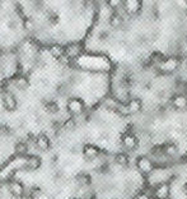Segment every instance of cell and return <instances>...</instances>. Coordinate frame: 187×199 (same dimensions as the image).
I'll use <instances>...</instances> for the list:
<instances>
[{
  "label": "cell",
  "mask_w": 187,
  "mask_h": 199,
  "mask_svg": "<svg viewBox=\"0 0 187 199\" xmlns=\"http://www.w3.org/2000/svg\"><path fill=\"white\" fill-rule=\"evenodd\" d=\"M157 68H158L159 73H162V74H171V73L176 72L177 69L180 68V59L176 58V56L164 58V60Z\"/></svg>",
  "instance_id": "6da1fadb"
},
{
  "label": "cell",
  "mask_w": 187,
  "mask_h": 199,
  "mask_svg": "<svg viewBox=\"0 0 187 199\" xmlns=\"http://www.w3.org/2000/svg\"><path fill=\"white\" fill-rule=\"evenodd\" d=\"M66 109L69 111V114L73 116H79L84 112V109H86V105H84L83 100L78 98V97H71L67 100L66 102Z\"/></svg>",
  "instance_id": "7a4b0ae2"
},
{
  "label": "cell",
  "mask_w": 187,
  "mask_h": 199,
  "mask_svg": "<svg viewBox=\"0 0 187 199\" xmlns=\"http://www.w3.org/2000/svg\"><path fill=\"white\" fill-rule=\"evenodd\" d=\"M136 169L140 171V174L149 175L150 172L154 170V163H153V161L149 157H147V156H140L136 160Z\"/></svg>",
  "instance_id": "3957f363"
},
{
  "label": "cell",
  "mask_w": 187,
  "mask_h": 199,
  "mask_svg": "<svg viewBox=\"0 0 187 199\" xmlns=\"http://www.w3.org/2000/svg\"><path fill=\"white\" fill-rule=\"evenodd\" d=\"M141 6H143V3L139 2V0H125L122 4L125 13L129 15H136L141 10Z\"/></svg>",
  "instance_id": "277c9868"
},
{
  "label": "cell",
  "mask_w": 187,
  "mask_h": 199,
  "mask_svg": "<svg viewBox=\"0 0 187 199\" xmlns=\"http://www.w3.org/2000/svg\"><path fill=\"white\" fill-rule=\"evenodd\" d=\"M171 105L174 110L178 111L187 110V96L185 93H176L171 100Z\"/></svg>",
  "instance_id": "5b68a950"
},
{
  "label": "cell",
  "mask_w": 187,
  "mask_h": 199,
  "mask_svg": "<svg viewBox=\"0 0 187 199\" xmlns=\"http://www.w3.org/2000/svg\"><path fill=\"white\" fill-rule=\"evenodd\" d=\"M154 198L155 199H168L171 194V186L167 183H160L154 189Z\"/></svg>",
  "instance_id": "8992f818"
},
{
  "label": "cell",
  "mask_w": 187,
  "mask_h": 199,
  "mask_svg": "<svg viewBox=\"0 0 187 199\" xmlns=\"http://www.w3.org/2000/svg\"><path fill=\"white\" fill-rule=\"evenodd\" d=\"M121 142H122V145L125 147V148L130 149V151L135 149L138 147V138L132 133H125L121 138Z\"/></svg>",
  "instance_id": "52a82bcc"
},
{
  "label": "cell",
  "mask_w": 187,
  "mask_h": 199,
  "mask_svg": "<svg viewBox=\"0 0 187 199\" xmlns=\"http://www.w3.org/2000/svg\"><path fill=\"white\" fill-rule=\"evenodd\" d=\"M9 192L13 197L15 198H22L25 193H24V186L23 184L21 183V181H17V180H13L9 183Z\"/></svg>",
  "instance_id": "ba28073f"
},
{
  "label": "cell",
  "mask_w": 187,
  "mask_h": 199,
  "mask_svg": "<svg viewBox=\"0 0 187 199\" xmlns=\"http://www.w3.org/2000/svg\"><path fill=\"white\" fill-rule=\"evenodd\" d=\"M3 103L8 111H14L17 109V100L10 92H3Z\"/></svg>",
  "instance_id": "9c48e42d"
},
{
  "label": "cell",
  "mask_w": 187,
  "mask_h": 199,
  "mask_svg": "<svg viewBox=\"0 0 187 199\" xmlns=\"http://www.w3.org/2000/svg\"><path fill=\"white\" fill-rule=\"evenodd\" d=\"M125 109L129 114H138V112H140L141 109H143V102L139 98H131L126 103Z\"/></svg>",
  "instance_id": "30bf717a"
},
{
  "label": "cell",
  "mask_w": 187,
  "mask_h": 199,
  "mask_svg": "<svg viewBox=\"0 0 187 199\" xmlns=\"http://www.w3.org/2000/svg\"><path fill=\"white\" fill-rule=\"evenodd\" d=\"M83 154H84V157L88 160H94L101 154V151L98 147L93 145V144H86L83 147Z\"/></svg>",
  "instance_id": "8fae6325"
},
{
  "label": "cell",
  "mask_w": 187,
  "mask_h": 199,
  "mask_svg": "<svg viewBox=\"0 0 187 199\" xmlns=\"http://www.w3.org/2000/svg\"><path fill=\"white\" fill-rule=\"evenodd\" d=\"M82 53V45L80 44H69L67 46H65V58H69V59H74L76 58L79 54Z\"/></svg>",
  "instance_id": "7c38bea8"
},
{
  "label": "cell",
  "mask_w": 187,
  "mask_h": 199,
  "mask_svg": "<svg viewBox=\"0 0 187 199\" xmlns=\"http://www.w3.org/2000/svg\"><path fill=\"white\" fill-rule=\"evenodd\" d=\"M41 158L38 156H29V157L25 160V169L31 170V171H36L41 167Z\"/></svg>",
  "instance_id": "4fadbf2b"
},
{
  "label": "cell",
  "mask_w": 187,
  "mask_h": 199,
  "mask_svg": "<svg viewBox=\"0 0 187 199\" xmlns=\"http://www.w3.org/2000/svg\"><path fill=\"white\" fill-rule=\"evenodd\" d=\"M48 51H50L51 56L55 58V59H63V58H65V46H63V45H59V44L51 45Z\"/></svg>",
  "instance_id": "5bb4252c"
},
{
  "label": "cell",
  "mask_w": 187,
  "mask_h": 199,
  "mask_svg": "<svg viewBox=\"0 0 187 199\" xmlns=\"http://www.w3.org/2000/svg\"><path fill=\"white\" fill-rule=\"evenodd\" d=\"M36 147L40 151H47L50 148V139L46 134H40L36 138Z\"/></svg>",
  "instance_id": "9a60e30c"
},
{
  "label": "cell",
  "mask_w": 187,
  "mask_h": 199,
  "mask_svg": "<svg viewBox=\"0 0 187 199\" xmlns=\"http://www.w3.org/2000/svg\"><path fill=\"white\" fill-rule=\"evenodd\" d=\"M14 86L17 88H19V90H27L29 87V81H28V78L27 77H24V75H17L14 78Z\"/></svg>",
  "instance_id": "2e32d148"
},
{
  "label": "cell",
  "mask_w": 187,
  "mask_h": 199,
  "mask_svg": "<svg viewBox=\"0 0 187 199\" xmlns=\"http://www.w3.org/2000/svg\"><path fill=\"white\" fill-rule=\"evenodd\" d=\"M162 152L168 156V157H173V156L177 154L178 152V148H177V145L174 143H166L163 147H162Z\"/></svg>",
  "instance_id": "e0dca14e"
},
{
  "label": "cell",
  "mask_w": 187,
  "mask_h": 199,
  "mask_svg": "<svg viewBox=\"0 0 187 199\" xmlns=\"http://www.w3.org/2000/svg\"><path fill=\"white\" fill-rule=\"evenodd\" d=\"M115 162L117 163L118 166L121 167H126L127 165H129V156H127L126 153H117L115 156Z\"/></svg>",
  "instance_id": "ac0fdd59"
},
{
  "label": "cell",
  "mask_w": 187,
  "mask_h": 199,
  "mask_svg": "<svg viewBox=\"0 0 187 199\" xmlns=\"http://www.w3.org/2000/svg\"><path fill=\"white\" fill-rule=\"evenodd\" d=\"M109 23H111V26L113 28L120 27V26L122 24V17L120 14H117V13H112L111 18H109Z\"/></svg>",
  "instance_id": "d6986e66"
},
{
  "label": "cell",
  "mask_w": 187,
  "mask_h": 199,
  "mask_svg": "<svg viewBox=\"0 0 187 199\" xmlns=\"http://www.w3.org/2000/svg\"><path fill=\"white\" fill-rule=\"evenodd\" d=\"M45 109L47 112H50V114H56V112H59V105L55 102V101H48L45 103Z\"/></svg>",
  "instance_id": "ffe728a7"
},
{
  "label": "cell",
  "mask_w": 187,
  "mask_h": 199,
  "mask_svg": "<svg viewBox=\"0 0 187 199\" xmlns=\"http://www.w3.org/2000/svg\"><path fill=\"white\" fill-rule=\"evenodd\" d=\"M28 151V147L24 142H19L15 144V153L18 156H24Z\"/></svg>",
  "instance_id": "44dd1931"
},
{
  "label": "cell",
  "mask_w": 187,
  "mask_h": 199,
  "mask_svg": "<svg viewBox=\"0 0 187 199\" xmlns=\"http://www.w3.org/2000/svg\"><path fill=\"white\" fill-rule=\"evenodd\" d=\"M76 181H78V184L82 185V186H88L90 184V176L87 175V174H80L78 176V179H76Z\"/></svg>",
  "instance_id": "7402d4cb"
},
{
  "label": "cell",
  "mask_w": 187,
  "mask_h": 199,
  "mask_svg": "<svg viewBox=\"0 0 187 199\" xmlns=\"http://www.w3.org/2000/svg\"><path fill=\"white\" fill-rule=\"evenodd\" d=\"M23 27H24L25 31H28V32L35 31V22L31 21V19H25L23 22Z\"/></svg>",
  "instance_id": "603a6c76"
},
{
  "label": "cell",
  "mask_w": 187,
  "mask_h": 199,
  "mask_svg": "<svg viewBox=\"0 0 187 199\" xmlns=\"http://www.w3.org/2000/svg\"><path fill=\"white\" fill-rule=\"evenodd\" d=\"M74 126H75V121L73 119H67L65 121V124H64V128L67 129V130H69V129H73Z\"/></svg>",
  "instance_id": "cb8c5ba5"
},
{
  "label": "cell",
  "mask_w": 187,
  "mask_h": 199,
  "mask_svg": "<svg viewBox=\"0 0 187 199\" xmlns=\"http://www.w3.org/2000/svg\"><path fill=\"white\" fill-rule=\"evenodd\" d=\"M108 4L111 5L113 9H116V8H118V6H122V4H124V2H120V0H111V2H108Z\"/></svg>",
  "instance_id": "d4e9b609"
},
{
  "label": "cell",
  "mask_w": 187,
  "mask_h": 199,
  "mask_svg": "<svg viewBox=\"0 0 187 199\" xmlns=\"http://www.w3.org/2000/svg\"><path fill=\"white\" fill-rule=\"evenodd\" d=\"M21 199H35V197H33V195H31V194H24Z\"/></svg>",
  "instance_id": "484cf974"
},
{
  "label": "cell",
  "mask_w": 187,
  "mask_h": 199,
  "mask_svg": "<svg viewBox=\"0 0 187 199\" xmlns=\"http://www.w3.org/2000/svg\"><path fill=\"white\" fill-rule=\"evenodd\" d=\"M186 42H187V36H186Z\"/></svg>",
  "instance_id": "4316f807"
}]
</instances>
